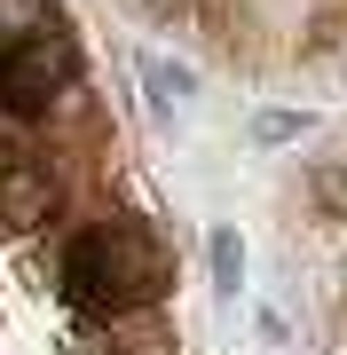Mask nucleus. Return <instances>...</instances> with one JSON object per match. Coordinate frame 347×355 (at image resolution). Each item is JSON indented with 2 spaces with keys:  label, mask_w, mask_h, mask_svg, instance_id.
<instances>
[{
  "label": "nucleus",
  "mask_w": 347,
  "mask_h": 355,
  "mask_svg": "<svg viewBox=\"0 0 347 355\" xmlns=\"http://www.w3.org/2000/svg\"><path fill=\"white\" fill-rule=\"evenodd\" d=\"M300 135H308V111H260V119H253V142H260V150L300 142Z\"/></svg>",
  "instance_id": "obj_6"
},
{
  "label": "nucleus",
  "mask_w": 347,
  "mask_h": 355,
  "mask_svg": "<svg viewBox=\"0 0 347 355\" xmlns=\"http://www.w3.org/2000/svg\"><path fill=\"white\" fill-rule=\"evenodd\" d=\"M39 8H48V0H0V32H39Z\"/></svg>",
  "instance_id": "obj_7"
},
{
  "label": "nucleus",
  "mask_w": 347,
  "mask_h": 355,
  "mask_svg": "<svg viewBox=\"0 0 347 355\" xmlns=\"http://www.w3.org/2000/svg\"><path fill=\"white\" fill-rule=\"evenodd\" d=\"M55 214V174H48V166H0V221H8V229H39V221H48Z\"/></svg>",
  "instance_id": "obj_3"
},
{
  "label": "nucleus",
  "mask_w": 347,
  "mask_h": 355,
  "mask_svg": "<svg viewBox=\"0 0 347 355\" xmlns=\"http://www.w3.org/2000/svg\"><path fill=\"white\" fill-rule=\"evenodd\" d=\"M174 284V261L150 229L134 221H103V229H79L64 245V292L79 308H142Z\"/></svg>",
  "instance_id": "obj_1"
},
{
  "label": "nucleus",
  "mask_w": 347,
  "mask_h": 355,
  "mask_svg": "<svg viewBox=\"0 0 347 355\" xmlns=\"http://www.w3.org/2000/svg\"><path fill=\"white\" fill-rule=\"evenodd\" d=\"M142 87H150V103H158V111H181V103L197 95V79H190V64H166V55H142Z\"/></svg>",
  "instance_id": "obj_4"
},
{
  "label": "nucleus",
  "mask_w": 347,
  "mask_h": 355,
  "mask_svg": "<svg viewBox=\"0 0 347 355\" xmlns=\"http://www.w3.org/2000/svg\"><path fill=\"white\" fill-rule=\"evenodd\" d=\"M206 268H213L221 292L244 284V237H237V229H213V237H206Z\"/></svg>",
  "instance_id": "obj_5"
},
{
  "label": "nucleus",
  "mask_w": 347,
  "mask_h": 355,
  "mask_svg": "<svg viewBox=\"0 0 347 355\" xmlns=\"http://www.w3.org/2000/svg\"><path fill=\"white\" fill-rule=\"evenodd\" d=\"M71 79H79V48L64 32L39 24L24 40H8V48H0V119H39Z\"/></svg>",
  "instance_id": "obj_2"
}]
</instances>
